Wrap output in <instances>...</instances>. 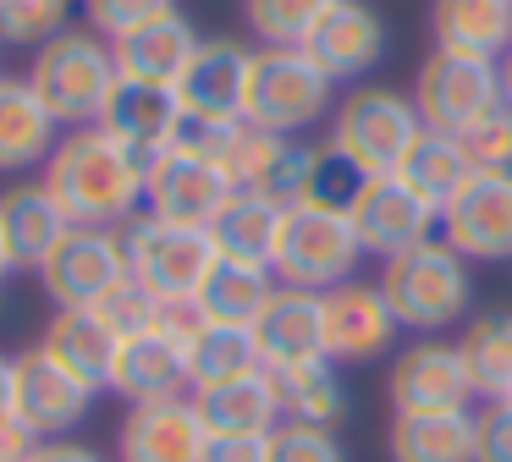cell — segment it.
<instances>
[{"label":"cell","instance_id":"cell-1","mask_svg":"<svg viewBox=\"0 0 512 462\" xmlns=\"http://www.w3.org/2000/svg\"><path fill=\"white\" fill-rule=\"evenodd\" d=\"M144 171L149 165L138 154H127L111 132L72 127V132H61L39 182L50 187V198L61 204V215L72 226L122 231L133 215H144Z\"/></svg>","mask_w":512,"mask_h":462},{"label":"cell","instance_id":"cell-17","mask_svg":"<svg viewBox=\"0 0 512 462\" xmlns=\"http://www.w3.org/2000/svg\"><path fill=\"white\" fill-rule=\"evenodd\" d=\"M116 457L122 462H204L210 457V429H204L193 396L127 407L122 435H116Z\"/></svg>","mask_w":512,"mask_h":462},{"label":"cell","instance_id":"cell-26","mask_svg":"<svg viewBox=\"0 0 512 462\" xmlns=\"http://www.w3.org/2000/svg\"><path fill=\"white\" fill-rule=\"evenodd\" d=\"M386 457L391 462H474V407L391 413Z\"/></svg>","mask_w":512,"mask_h":462},{"label":"cell","instance_id":"cell-10","mask_svg":"<svg viewBox=\"0 0 512 462\" xmlns=\"http://www.w3.org/2000/svg\"><path fill=\"white\" fill-rule=\"evenodd\" d=\"M347 220H353V231H358L369 259L386 264V259L419 248V242H430L435 231H441V204L424 198L419 187H408L391 171V176H369L358 204L347 209Z\"/></svg>","mask_w":512,"mask_h":462},{"label":"cell","instance_id":"cell-37","mask_svg":"<svg viewBox=\"0 0 512 462\" xmlns=\"http://www.w3.org/2000/svg\"><path fill=\"white\" fill-rule=\"evenodd\" d=\"M67 11H72V0H0V44L39 50L61 28H72Z\"/></svg>","mask_w":512,"mask_h":462},{"label":"cell","instance_id":"cell-38","mask_svg":"<svg viewBox=\"0 0 512 462\" xmlns=\"http://www.w3.org/2000/svg\"><path fill=\"white\" fill-rule=\"evenodd\" d=\"M369 171H358L347 154H336L331 143L320 149V160H314V176H309V198L303 204L314 209H331V215H347V209L358 204V193H364Z\"/></svg>","mask_w":512,"mask_h":462},{"label":"cell","instance_id":"cell-23","mask_svg":"<svg viewBox=\"0 0 512 462\" xmlns=\"http://www.w3.org/2000/svg\"><path fill=\"white\" fill-rule=\"evenodd\" d=\"M39 347L61 363L78 385H89L94 396L111 391V374H116V352H122V336L105 325L94 308H56V319L45 325Z\"/></svg>","mask_w":512,"mask_h":462},{"label":"cell","instance_id":"cell-22","mask_svg":"<svg viewBox=\"0 0 512 462\" xmlns=\"http://www.w3.org/2000/svg\"><path fill=\"white\" fill-rule=\"evenodd\" d=\"M193 407H199L210 440H265L281 424V396L270 369L237 374V380H221V385H199Z\"/></svg>","mask_w":512,"mask_h":462},{"label":"cell","instance_id":"cell-28","mask_svg":"<svg viewBox=\"0 0 512 462\" xmlns=\"http://www.w3.org/2000/svg\"><path fill=\"white\" fill-rule=\"evenodd\" d=\"M435 50L501 61L512 50V0H430Z\"/></svg>","mask_w":512,"mask_h":462},{"label":"cell","instance_id":"cell-35","mask_svg":"<svg viewBox=\"0 0 512 462\" xmlns=\"http://www.w3.org/2000/svg\"><path fill=\"white\" fill-rule=\"evenodd\" d=\"M397 176H402L408 187H419L424 198L446 204V198H452L457 187H463L468 160H463V149H457V138H452V132H430V127H424L419 138H413V149L402 154Z\"/></svg>","mask_w":512,"mask_h":462},{"label":"cell","instance_id":"cell-32","mask_svg":"<svg viewBox=\"0 0 512 462\" xmlns=\"http://www.w3.org/2000/svg\"><path fill=\"white\" fill-rule=\"evenodd\" d=\"M276 270H254V264H232L221 259L210 270V281L199 286V308L210 325H254L259 308L270 303V292H276Z\"/></svg>","mask_w":512,"mask_h":462},{"label":"cell","instance_id":"cell-7","mask_svg":"<svg viewBox=\"0 0 512 462\" xmlns=\"http://www.w3.org/2000/svg\"><path fill=\"white\" fill-rule=\"evenodd\" d=\"M424 132L419 105L397 88H380L364 83L353 94L336 99V116H331V149L347 154L358 171L369 176H391L402 165V154L413 149V138Z\"/></svg>","mask_w":512,"mask_h":462},{"label":"cell","instance_id":"cell-24","mask_svg":"<svg viewBox=\"0 0 512 462\" xmlns=\"http://www.w3.org/2000/svg\"><path fill=\"white\" fill-rule=\"evenodd\" d=\"M72 231V220L61 215V204L50 198L45 182H17L0 193V237H6V248H12V264L17 275L34 270L56 253V242Z\"/></svg>","mask_w":512,"mask_h":462},{"label":"cell","instance_id":"cell-3","mask_svg":"<svg viewBox=\"0 0 512 462\" xmlns=\"http://www.w3.org/2000/svg\"><path fill=\"white\" fill-rule=\"evenodd\" d=\"M116 44L94 28H61L50 44L28 55V88L45 99V110L61 121V132L94 127L105 99L116 94Z\"/></svg>","mask_w":512,"mask_h":462},{"label":"cell","instance_id":"cell-41","mask_svg":"<svg viewBox=\"0 0 512 462\" xmlns=\"http://www.w3.org/2000/svg\"><path fill=\"white\" fill-rule=\"evenodd\" d=\"M265 462H347L336 429L320 424H276L265 440Z\"/></svg>","mask_w":512,"mask_h":462},{"label":"cell","instance_id":"cell-39","mask_svg":"<svg viewBox=\"0 0 512 462\" xmlns=\"http://www.w3.org/2000/svg\"><path fill=\"white\" fill-rule=\"evenodd\" d=\"M468 171H512V110L496 105L490 116H479L468 132H457Z\"/></svg>","mask_w":512,"mask_h":462},{"label":"cell","instance_id":"cell-42","mask_svg":"<svg viewBox=\"0 0 512 462\" xmlns=\"http://www.w3.org/2000/svg\"><path fill=\"white\" fill-rule=\"evenodd\" d=\"M166 11H177L171 0H83V22H89L100 39H127V33L160 22Z\"/></svg>","mask_w":512,"mask_h":462},{"label":"cell","instance_id":"cell-15","mask_svg":"<svg viewBox=\"0 0 512 462\" xmlns=\"http://www.w3.org/2000/svg\"><path fill=\"white\" fill-rule=\"evenodd\" d=\"M248 330H254L259 363H265L270 374L303 369V363H325V292L276 286Z\"/></svg>","mask_w":512,"mask_h":462},{"label":"cell","instance_id":"cell-40","mask_svg":"<svg viewBox=\"0 0 512 462\" xmlns=\"http://www.w3.org/2000/svg\"><path fill=\"white\" fill-rule=\"evenodd\" d=\"M94 314L105 319V325L116 330V336H144V330H155V319H160V297L149 292L144 281H133V275H127V281H116L111 292L100 297V303H94Z\"/></svg>","mask_w":512,"mask_h":462},{"label":"cell","instance_id":"cell-45","mask_svg":"<svg viewBox=\"0 0 512 462\" xmlns=\"http://www.w3.org/2000/svg\"><path fill=\"white\" fill-rule=\"evenodd\" d=\"M265 440H210V457L204 462H265Z\"/></svg>","mask_w":512,"mask_h":462},{"label":"cell","instance_id":"cell-19","mask_svg":"<svg viewBox=\"0 0 512 462\" xmlns=\"http://www.w3.org/2000/svg\"><path fill=\"white\" fill-rule=\"evenodd\" d=\"M386 22H380V11L369 6V0H331L325 6V17L309 28V39H303V50L320 61V72L331 77V83H353V77H364L369 66L386 55Z\"/></svg>","mask_w":512,"mask_h":462},{"label":"cell","instance_id":"cell-47","mask_svg":"<svg viewBox=\"0 0 512 462\" xmlns=\"http://www.w3.org/2000/svg\"><path fill=\"white\" fill-rule=\"evenodd\" d=\"M17 418V380H12V358H0V424Z\"/></svg>","mask_w":512,"mask_h":462},{"label":"cell","instance_id":"cell-36","mask_svg":"<svg viewBox=\"0 0 512 462\" xmlns=\"http://www.w3.org/2000/svg\"><path fill=\"white\" fill-rule=\"evenodd\" d=\"M331 0H243V17L259 44H303Z\"/></svg>","mask_w":512,"mask_h":462},{"label":"cell","instance_id":"cell-34","mask_svg":"<svg viewBox=\"0 0 512 462\" xmlns=\"http://www.w3.org/2000/svg\"><path fill=\"white\" fill-rule=\"evenodd\" d=\"M188 369H193V391H199V385H221V380H237V374H254L265 363H259V347H254V330L248 325H204L188 341Z\"/></svg>","mask_w":512,"mask_h":462},{"label":"cell","instance_id":"cell-29","mask_svg":"<svg viewBox=\"0 0 512 462\" xmlns=\"http://www.w3.org/2000/svg\"><path fill=\"white\" fill-rule=\"evenodd\" d=\"M281 215H287L281 204L237 187L232 204L210 220V237H215V248H221V259L270 270V264H276V242H281Z\"/></svg>","mask_w":512,"mask_h":462},{"label":"cell","instance_id":"cell-30","mask_svg":"<svg viewBox=\"0 0 512 462\" xmlns=\"http://www.w3.org/2000/svg\"><path fill=\"white\" fill-rule=\"evenodd\" d=\"M314 160H320V149H309V143L259 132L254 160H248V171H243V187H248V193H259V198H270V204H281V209H292V204L309 198Z\"/></svg>","mask_w":512,"mask_h":462},{"label":"cell","instance_id":"cell-48","mask_svg":"<svg viewBox=\"0 0 512 462\" xmlns=\"http://www.w3.org/2000/svg\"><path fill=\"white\" fill-rule=\"evenodd\" d=\"M501 105L512 110V50L501 55Z\"/></svg>","mask_w":512,"mask_h":462},{"label":"cell","instance_id":"cell-49","mask_svg":"<svg viewBox=\"0 0 512 462\" xmlns=\"http://www.w3.org/2000/svg\"><path fill=\"white\" fill-rule=\"evenodd\" d=\"M12 275H17V264H12V248H6V237H0V286L12 281Z\"/></svg>","mask_w":512,"mask_h":462},{"label":"cell","instance_id":"cell-33","mask_svg":"<svg viewBox=\"0 0 512 462\" xmlns=\"http://www.w3.org/2000/svg\"><path fill=\"white\" fill-rule=\"evenodd\" d=\"M468 363V380H474V396L496 402V396L512 391V314H479L474 325L457 341Z\"/></svg>","mask_w":512,"mask_h":462},{"label":"cell","instance_id":"cell-16","mask_svg":"<svg viewBox=\"0 0 512 462\" xmlns=\"http://www.w3.org/2000/svg\"><path fill=\"white\" fill-rule=\"evenodd\" d=\"M248 66L254 50L237 39H199L188 72L177 77V99L188 121H243L248 99Z\"/></svg>","mask_w":512,"mask_h":462},{"label":"cell","instance_id":"cell-4","mask_svg":"<svg viewBox=\"0 0 512 462\" xmlns=\"http://www.w3.org/2000/svg\"><path fill=\"white\" fill-rule=\"evenodd\" d=\"M325 110H336V83L320 72V61L303 44H259L254 66H248V99H243L248 127L298 138Z\"/></svg>","mask_w":512,"mask_h":462},{"label":"cell","instance_id":"cell-43","mask_svg":"<svg viewBox=\"0 0 512 462\" xmlns=\"http://www.w3.org/2000/svg\"><path fill=\"white\" fill-rule=\"evenodd\" d=\"M474 462H512V402L507 396L474 407Z\"/></svg>","mask_w":512,"mask_h":462},{"label":"cell","instance_id":"cell-8","mask_svg":"<svg viewBox=\"0 0 512 462\" xmlns=\"http://www.w3.org/2000/svg\"><path fill=\"white\" fill-rule=\"evenodd\" d=\"M413 105L430 132H468L479 116L501 105V61H479V55L457 50H430L413 77Z\"/></svg>","mask_w":512,"mask_h":462},{"label":"cell","instance_id":"cell-31","mask_svg":"<svg viewBox=\"0 0 512 462\" xmlns=\"http://www.w3.org/2000/svg\"><path fill=\"white\" fill-rule=\"evenodd\" d=\"M276 396H281V424H320L336 429L347 413V385L336 374V363H303V369H281L276 374Z\"/></svg>","mask_w":512,"mask_h":462},{"label":"cell","instance_id":"cell-13","mask_svg":"<svg viewBox=\"0 0 512 462\" xmlns=\"http://www.w3.org/2000/svg\"><path fill=\"white\" fill-rule=\"evenodd\" d=\"M386 396H391V413L468 407L474 402V380H468V363H463V352H457V341L419 336L413 347H402L397 358H391Z\"/></svg>","mask_w":512,"mask_h":462},{"label":"cell","instance_id":"cell-14","mask_svg":"<svg viewBox=\"0 0 512 462\" xmlns=\"http://www.w3.org/2000/svg\"><path fill=\"white\" fill-rule=\"evenodd\" d=\"M12 380H17V424L34 429L39 440H67L72 429L89 418L94 391L78 385L45 347H23L12 358Z\"/></svg>","mask_w":512,"mask_h":462},{"label":"cell","instance_id":"cell-12","mask_svg":"<svg viewBox=\"0 0 512 462\" xmlns=\"http://www.w3.org/2000/svg\"><path fill=\"white\" fill-rule=\"evenodd\" d=\"M127 275L133 270H127L122 231H111V226H72L56 242V253L39 264V286L50 292L56 308H94Z\"/></svg>","mask_w":512,"mask_h":462},{"label":"cell","instance_id":"cell-5","mask_svg":"<svg viewBox=\"0 0 512 462\" xmlns=\"http://www.w3.org/2000/svg\"><path fill=\"white\" fill-rule=\"evenodd\" d=\"M364 242H358L353 220L331 215L314 204H292L281 215V242H276V281L281 286H303V292H336V286L358 281L364 264Z\"/></svg>","mask_w":512,"mask_h":462},{"label":"cell","instance_id":"cell-46","mask_svg":"<svg viewBox=\"0 0 512 462\" xmlns=\"http://www.w3.org/2000/svg\"><path fill=\"white\" fill-rule=\"evenodd\" d=\"M28 462H100V451L78 446V440H39Z\"/></svg>","mask_w":512,"mask_h":462},{"label":"cell","instance_id":"cell-25","mask_svg":"<svg viewBox=\"0 0 512 462\" xmlns=\"http://www.w3.org/2000/svg\"><path fill=\"white\" fill-rule=\"evenodd\" d=\"M61 143V121L45 110V99L28 88V77H0V171H45V160Z\"/></svg>","mask_w":512,"mask_h":462},{"label":"cell","instance_id":"cell-2","mask_svg":"<svg viewBox=\"0 0 512 462\" xmlns=\"http://www.w3.org/2000/svg\"><path fill=\"white\" fill-rule=\"evenodd\" d=\"M375 286H380V297H386L397 330H413V336H435V330L463 325L468 308H474L468 259L446 237H430V242H419V248L386 259L375 275Z\"/></svg>","mask_w":512,"mask_h":462},{"label":"cell","instance_id":"cell-21","mask_svg":"<svg viewBox=\"0 0 512 462\" xmlns=\"http://www.w3.org/2000/svg\"><path fill=\"white\" fill-rule=\"evenodd\" d=\"M111 391L127 407L144 402H177L193 396V369H188V341L166 336V330H144V336H127L116 352V374Z\"/></svg>","mask_w":512,"mask_h":462},{"label":"cell","instance_id":"cell-6","mask_svg":"<svg viewBox=\"0 0 512 462\" xmlns=\"http://www.w3.org/2000/svg\"><path fill=\"white\" fill-rule=\"evenodd\" d=\"M122 248H127V270L133 281H144L160 303L171 297H199V286L210 281V270L221 264L210 226H182V220H160V215H133L122 226Z\"/></svg>","mask_w":512,"mask_h":462},{"label":"cell","instance_id":"cell-18","mask_svg":"<svg viewBox=\"0 0 512 462\" xmlns=\"http://www.w3.org/2000/svg\"><path fill=\"white\" fill-rule=\"evenodd\" d=\"M182 99L177 88H160V83H116V94L105 99L100 121L94 127L111 132L116 143H122L127 154H138V160H155V154H166L171 143L182 138Z\"/></svg>","mask_w":512,"mask_h":462},{"label":"cell","instance_id":"cell-44","mask_svg":"<svg viewBox=\"0 0 512 462\" xmlns=\"http://www.w3.org/2000/svg\"><path fill=\"white\" fill-rule=\"evenodd\" d=\"M34 446H39L34 429H23L17 418H12V424H0V462H28V457H34Z\"/></svg>","mask_w":512,"mask_h":462},{"label":"cell","instance_id":"cell-50","mask_svg":"<svg viewBox=\"0 0 512 462\" xmlns=\"http://www.w3.org/2000/svg\"><path fill=\"white\" fill-rule=\"evenodd\" d=\"M507 402H512V391H507Z\"/></svg>","mask_w":512,"mask_h":462},{"label":"cell","instance_id":"cell-27","mask_svg":"<svg viewBox=\"0 0 512 462\" xmlns=\"http://www.w3.org/2000/svg\"><path fill=\"white\" fill-rule=\"evenodd\" d=\"M193 50H199V33L188 28L182 11H166L160 22L116 39V72L127 83H160V88H177V77L188 72Z\"/></svg>","mask_w":512,"mask_h":462},{"label":"cell","instance_id":"cell-20","mask_svg":"<svg viewBox=\"0 0 512 462\" xmlns=\"http://www.w3.org/2000/svg\"><path fill=\"white\" fill-rule=\"evenodd\" d=\"M391 341H397V319H391L375 281H347L325 292V358L336 369L342 363H375Z\"/></svg>","mask_w":512,"mask_h":462},{"label":"cell","instance_id":"cell-9","mask_svg":"<svg viewBox=\"0 0 512 462\" xmlns=\"http://www.w3.org/2000/svg\"><path fill=\"white\" fill-rule=\"evenodd\" d=\"M237 176L226 165L193 154L188 143H171L166 154H155L144 171V209L160 220H182V226H210L237 193Z\"/></svg>","mask_w":512,"mask_h":462},{"label":"cell","instance_id":"cell-11","mask_svg":"<svg viewBox=\"0 0 512 462\" xmlns=\"http://www.w3.org/2000/svg\"><path fill=\"white\" fill-rule=\"evenodd\" d=\"M441 237L468 264L512 259V171H468L441 204Z\"/></svg>","mask_w":512,"mask_h":462}]
</instances>
